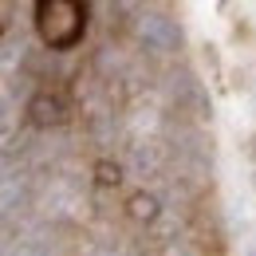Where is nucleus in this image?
<instances>
[{
	"label": "nucleus",
	"mask_w": 256,
	"mask_h": 256,
	"mask_svg": "<svg viewBox=\"0 0 256 256\" xmlns=\"http://www.w3.org/2000/svg\"><path fill=\"white\" fill-rule=\"evenodd\" d=\"M36 32L44 48L71 52L87 36V0H36Z\"/></svg>",
	"instance_id": "f257e3e1"
},
{
	"label": "nucleus",
	"mask_w": 256,
	"mask_h": 256,
	"mask_svg": "<svg viewBox=\"0 0 256 256\" xmlns=\"http://www.w3.org/2000/svg\"><path fill=\"white\" fill-rule=\"evenodd\" d=\"M138 36H142V44L154 48V52H174V48L182 44V32H178L174 20H166V16H142Z\"/></svg>",
	"instance_id": "f03ea898"
},
{
	"label": "nucleus",
	"mask_w": 256,
	"mask_h": 256,
	"mask_svg": "<svg viewBox=\"0 0 256 256\" xmlns=\"http://www.w3.org/2000/svg\"><path fill=\"white\" fill-rule=\"evenodd\" d=\"M118 4H122V8H138V0H118Z\"/></svg>",
	"instance_id": "7ed1b4c3"
}]
</instances>
